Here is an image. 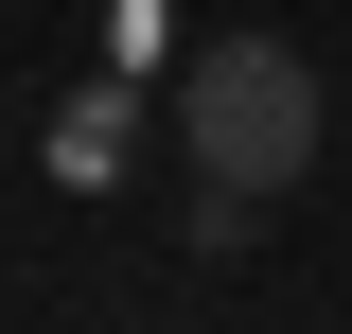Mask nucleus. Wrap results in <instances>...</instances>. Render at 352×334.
Returning <instances> with one entry per match:
<instances>
[{
	"instance_id": "nucleus-1",
	"label": "nucleus",
	"mask_w": 352,
	"mask_h": 334,
	"mask_svg": "<svg viewBox=\"0 0 352 334\" xmlns=\"http://www.w3.org/2000/svg\"><path fill=\"white\" fill-rule=\"evenodd\" d=\"M176 141H194L212 194H300L317 176V71L282 36H212L194 71H176Z\"/></svg>"
},
{
	"instance_id": "nucleus-2",
	"label": "nucleus",
	"mask_w": 352,
	"mask_h": 334,
	"mask_svg": "<svg viewBox=\"0 0 352 334\" xmlns=\"http://www.w3.org/2000/svg\"><path fill=\"white\" fill-rule=\"evenodd\" d=\"M124 141H141V106H124V88H88L71 124H53V159H71V176H124Z\"/></svg>"
}]
</instances>
